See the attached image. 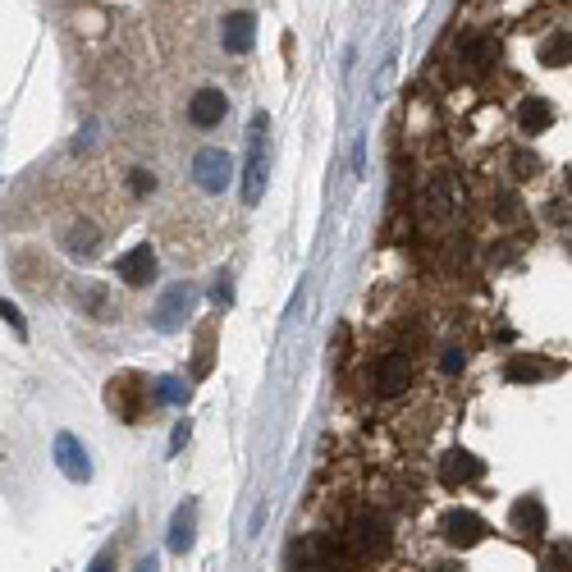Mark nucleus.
I'll list each match as a JSON object with an SVG mask.
<instances>
[{
  "label": "nucleus",
  "instance_id": "nucleus-1",
  "mask_svg": "<svg viewBox=\"0 0 572 572\" xmlns=\"http://www.w3.org/2000/svg\"><path fill=\"white\" fill-rule=\"evenodd\" d=\"M266 133H270V119L257 110L248 124V161H243V202L248 206H257L261 193H266V170H270Z\"/></svg>",
  "mask_w": 572,
  "mask_h": 572
},
{
  "label": "nucleus",
  "instance_id": "nucleus-2",
  "mask_svg": "<svg viewBox=\"0 0 572 572\" xmlns=\"http://www.w3.org/2000/svg\"><path fill=\"white\" fill-rule=\"evenodd\" d=\"M421 211H426V220L431 225H444V220H454L458 211H463V184H458V174L440 170L426 184V193H421Z\"/></svg>",
  "mask_w": 572,
  "mask_h": 572
},
{
  "label": "nucleus",
  "instance_id": "nucleus-3",
  "mask_svg": "<svg viewBox=\"0 0 572 572\" xmlns=\"http://www.w3.org/2000/svg\"><path fill=\"white\" fill-rule=\"evenodd\" d=\"M193 307H197V289H193V284H170V289L161 293L156 312H152V325L161 330V335H174V330L193 316Z\"/></svg>",
  "mask_w": 572,
  "mask_h": 572
},
{
  "label": "nucleus",
  "instance_id": "nucleus-4",
  "mask_svg": "<svg viewBox=\"0 0 572 572\" xmlns=\"http://www.w3.org/2000/svg\"><path fill=\"white\" fill-rule=\"evenodd\" d=\"M440 536L454 545V550H472V545H481V540L490 536V522L481 518V513H472V508H449L440 518Z\"/></svg>",
  "mask_w": 572,
  "mask_h": 572
},
{
  "label": "nucleus",
  "instance_id": "nucleus-5",
  "mask_svg": "<svg viewBox=\"0 0 572 572\" xmlns=\"http://www.w3.org/2000/svg\"><path fill=\"white\" fill-rule=\"evenodd\" d=\"M229 179H234V161H229V152H220V147H202V152L193 156V184L202 188V193H225Z\"/></svg>",
  "mask_w": 572,
  "mask_h": 572
},
{
  "label": "nucleus",
  "instance_id": "nucleus-6",
  "mask_svg": "<svg viewBox=\"0 0 572 572\" xmlns=\"http://www.w3.org/2000/svg\"><path fill=\"white\" fill-rule=\"evenodd\" d=\"M142 385H147V380L133 376V371H129V376H115V380H110V389H106L110 412H119L124 421H138V417H142V403L156 399L152 389H142Z\"/></svg>",
  "mask_w": 572,
  "mask_h": 572
},
{
  "label": "nucleus",
  "instance_id": "nucleus-7",
  "mask_svg": "<svg viewBox=\"0 0 572 572\" xmlns=\"http://www.w3.org/2000/svg\"><path fill=\"white\" fill-rule=\"evenodd\" d=\"M115 275L124 284H133V289L152 284L156 280V248H152V243H138V248H129L124 257L115 261Z\"/></svg>",
  "mask_w": 572,
  "mask_h": 572
},
{
  "label": "nucleus",
  "instance_id": "nucleus-8",
  "mask_svg": "<svg viewBox=\"0 0 572 572\" xmlns=\"http://www.w3.org/2000/svg\"><path fill=\"white\" fill-rule=\"evenodd\" d=\"M55 463H60V472H65L69 481H92V458H87V449L78 444V435H69V431L55 435Z\"/></svg>",
  "mask_w": 572,
  "mask_h": 572
},
{
  "label": "nucleus",
  "instance_id": "nucleus-9",
  "mask_svg": "<svg viewBox=\"0 0 572 572\" xmlns=\"http://www.w3.org/2000/svg\"><path fill=\"white\" fill-rule=\"evenodd\" d=\"M353 554L357 559H380V554H389V527L385 518H357L353 527Z\"/></svg>",
  "mask_w": 572,
  "mask_h": 572
},
{
  "label": "nucleus",
  "instance_id": "nucleus-10",
  "mask_svg": "<svg viewBox=\"0 0 572 572\" xmlns=\"http://www.w3.org/2000/svg\"><path fill=\"white\" fill-rule=\"evenodd\" d=\"M408 380H412V353H408V348H394V353L380 362V371H376V389L394 399V394L408 389Z\"/></svg>",
  "mask_w": 572,
  "mask_h": 572
},
{
  "label": "nucleus",
  "instance_id": "nucleus-11",
  "mask_svg": "<svg viewBox=\"0 0 572 572\" xmlns=\"http://www.w3.org/2000/svg\"><path fill=\"white\" fill-rule=\"evenodd\" d=\"M486 472V463L476 454H467V449H444L440 458V481L444 486H467V481H476V476Z\"/></svg>",
  "mask_w": 572,
  "mask_h": 572
},
{
  "label": "nucleus",
  "instance_id": "nucleus-12",
  "mask_svg": "<svg viewBox=\"0 0 572 572\" xmlns=\"http://www.w3.org/2000/svg\"><path fill=\"white\" fill-rule=\"evenodd\" d=\"M225 115H229V97L216 92V87H202V92L188 101V119H193L197 129H216Z\"/></svg>",
  "mask_w": 572,
  "mask_h": 572
},
{
  "label": "nucleus",
  "instance_id": "nucleus-13",
  "mask_svg": "<svg viewBox=\"0 0 572 572\" xmlns=\"http://www.w3.org/2000/svg\"><path fill=\"white\" fill-rule=\"evenodd\" d=\"M220 42H225V51L234 55H248L252 42H257V19H252L248 10H238L225 19V28H220Z\"/></svg>",
  "mask_w": 572,
  "mask_h": 572
},
{
  "label": "nucleus",
  "instance_id": "nucleus-14",
  "mask_svg": "<svg viewBox=\"0 0 572 572\" xmlns=\"http://www.w3.org/2000/svg\"><path fill=\"white\" fill-rule=\"evenodd\" d=\"M193 531H197V499H184L170 518V554L193 550Z\"/></svg>",
  "mask_w": 572,
  "mask_h": 572
},
{
  "label": "nucleus",
  "instance_id": "nucleus-15",
  "mask_svg": "<svg viewBox=\"0 0 572 572\" xmlns=\"http://www.w3.org/2000/svg\"><path fill=\"white\" fill-rule=\"evenodd\" d=\"M513 531H518L522 540H536V536H545V504H540L536 495H527V499H518L513 504Z\"/></svg>",
  "mask_w": 572,
  "mask_h": 572
},
{
  "label": "nucleus",
  "instance_id": "nucleus-16",
  "mask_svg": "<svg viewBox=\"0 0 572 572\" xmlns=\"http://www.w3.org/2000/svg\"><path fill=\"white\" fill-rule=\"evenodd\" d=\"M554 124V106L545 97H522L518 106V129L522 133H545Z\"/></svg>",
  "mask_w": 572,
  "mask_h": 572
},
{
  "label": "nucleus",
  "instance_id": "nucleus-17",
  "mask_svg": "<svg viewBox=\"0 0 572 572\" xmlns=\"http://www.w3.org/2000/svg\"><path fill=\"white\" fill-rule=\"evenodd\" d=\"M540 65H545V69L572 65V28H563V33H550L545 42H540Z\"/></svg>",
  "mask_w": 572,
  "mask_h": 572
},
{
  "label": "nucleus",
  "instance_id": "nucleus-18",
  "mask_svg": "<svg viewBox=\"0 0 572 572\" xmlns=\"http://www.w3.org/2000/svg\"><path fill=\"white\" fill-rule=\"evenodd\" d=\"M545 376H554V362H545V357H513V362H508L504 367V380H513V385H518V380H545Z\"/></svg>",
  "mask_w": 572,
  "mask_h": 572
},
{
  "label": "nucleus",
  "instance_id": "nucleus-19",
  "mask_svg": "<svg viewBox=\"0 0 572 572\" xmlns=\"http://www.w3.org/2000/svg\"><path fill=\"white\" fill-rule=\"evenodd\" d=\"M463 60L472 69H490L499 60V42H495V37H467V42H463Z\"/></svg>",
  "mask_w": 572,
  "mask_h": 572
},
{
  "label": "nucleus",
  "instance_id": "nucleus-20",
  "mask_svg": "<svg viewBox=\"0 0 572 572\" xmlns=\"http://www.w3.org/2000/svg\"><path fill=\"white\" fill-rule=\"evenodd\" d=\"M152 394H156V403H170V408H184V403L193 399V389H188L179 376H161V380H152Z\"/></svg>",
  "mask_w": 572,
  "mask_h": 572
},
{
  "label": "nucleus",
  "instance_id": "nucleus-21",
  "mask_svg": "<svg viewBox=\"0 0 572 572\" xmlns=\"http://www.w3.org/2000/svg\"><path fill=\"white\" fill-rule=\"evenodd\" d=\"M65 248H69V257H92V252H97V229H92V225H74L65 234Z\"/></svg>",
  "mask_w": 572,
  "mask_h": 572
},
{
  "label": "nucleus",
  "instance_id": "nucleus-22",
  "mask_svg": "<svg viewBox=\"0 0 572 572\" xmlns=\"http://www.w3.org/2000/svg\"><path fill=\"white\" fill-rule=\"evenodd\" d=\"M508 170H513V179H531V174L540 170V161L531 152H513L508 156Z\"/></svg>",
  "mask_w": 572,
  "mask_h": 572
},
{
  "label": "nucleus",
  "instance_id": "nucleus-23",
  "mask_svg": "<svg viewBox=\"0 0 572 572\" xmlns=\"http://www.w3.org/2000/svg\"><path fill=\"white\" fill-rule=\"evenodd\" d=\"M572 568V545H559V550H550V559H545V572H568Z\"/></svg>",
  "mask_w": 572,
  "mask_h": 572
},
{
  "label": "nucleus",
  "instance_id": "nucleus-24",
  "mask_svg": "<svg viewBox=\"0 0 572 572\" xmlns=\"http://www.w3.org/2000/svg\"><path fill=\"white\" fill-rule=\"evenodd\" d=\"M545 220H550V225H572V211L563 202H550V211H545Z\"/></svg>",
  "mask_w": 572,
  "mask_h": 572
},
{
  "label": "nucleus",
  "instance_id": "nucleus-25",
  "mask_svg": "<svg viewBox=\"0 0 572 572\" xmlns=\"http://www.w3.org/2000/svg\"><path fill=\"white\" fill-rule=\"evenodd\" d=\"M0 316H5V325H14V330H19V335H23V316H19V307H14L10 298L0 303Z\"/></svg>",
  "mask_w": 572,
  "mask_h": 572
},
{
  "label": "nucleus",
  "instance_id": "nucleus-26",
  "mask_svg": "<svg viewBox=\"0 0 572 572\" xmlns=\"http://www.w3.org/2000/svg\"><path fill=\"white\" fill-rule=\"evenodd\" d=\"M495 216H499V220H518V202L504 193V197H499V206H495Z\"/></svg>",
  "mask_w": 572,
  "mask_h": 572
},
{
  "label": "nucleus",
  "instance_id": "nucleus-27",
  "mask_svg": "<svg viewBox=\"0 0 572 572\" xmlns=\"http://www.w3.org/2000/svg\"><path fill=\"white\" fill-rule=\"evenodd\" d=\"M87 572H115V550H101L97 559H92V568Z\"/></svg>",
  "mask_w": 572,
  "mask_h": 572
},
{
  "label": "nucleus",
  "instance_id": "nucleus-28",
  "mask_svg": "<svg viewBox=\"0 0 572 572\" xmlns=\"http://www.w3.org/2000/svg\"><path fill=\"white\" fill-rule=\"evenodd\" d=\"M129 184H133V193H152V188H156V179H152V174H147V170H138V174H133V179H129Z\"/></svg>",
  "mask_w": 572,
  "mask_h": 572
},
{
  "label": "nucleus",
  "instance_id": "nucleus-29",
  "mask_svg": "<svg viewBox=\"0 0 572 572\" xmlns=\"http://www.w3.org/2000/svg\"><path fill=\"white\" fill-rule=\"evenodd\" d=\"M188 435H193V426H188V421H179V431H174V440H170V454H179V449H184Z\"/></svg>",
  "mask_w": 572,
  "mask_h": 572
},
{
  "label": "nucleus",
  "instance_id": "nucleus-30",
  "mask_svg": "<svg viewBox=\"0 0 572 572\" xmlns=\"http://www.w3.org/2000/svg\"><path fill=\"white\" fill-rule=\"evenodd\" d=\"M440 367H444V371H454V376H458V371H463V353H458V348H449V353L440 357Z\"/></svg>",
  "mask_w": 572,
  "mask_h": 572
},
{
  "label": "nucleus",
  "instance_id": "nucleus-31",
  "mask_svg": "<svg viewBox=\"0 0 572 572\" xmlns=\"http://www.w3.org/2000/svg\"><path fill=\"white\" fill-rule=\"evenodd\" d=\"M216 303H220V307L234 303V284H229V275H220V284H216Z\"/></svg>",
  "mask_w": 572,
  "mask_h": 572
},
{
  "label": "nucleus",
  "instance_id": "nucleus-32",
  "mask_svg": "<svg viewBox=\"0 0 572 572\" xmlns=\"http://www.w3.org/2000/svg\"><path fill=\"white\" fill-rule=\"evenodd\" d=\"M138 572H156V554H147V559L138 563Z\"/></svg>",
  "mask_w": 572,
  "mask_h": 572
},
{
  "label": "nucleus",
  "instance_id": "nucleus-33",
  "mask_svg": "<svg viewBox=\"0 0 572 572\" xmlns=\"http://www.w3.org/2000/svg\"><path fill=\"white\" fill-rule=\"evenodd\" d=\"M431 572H463V568H458V563H435Z\"/></svg>",
  "mask_w": 572,
  "mask_h": 572
},
{
  "label": "nucleus",
  "instance_id": "nucleus-34",
  "mask_svg": "<svg viewBox=\"0 0 572 572\" xmlns=\"http://www.w3.org/2000/svg\"><path fill=\"white\" fill-rule=\"evenodd\" d=\"M303 572H330V568H303Z\"/></svg>",
  "mask_w": 572,
  "mask_h": 572
},
{
  "label": "nucleus",
  "instance_id": "nucleus-35",
  "mask_svg": "<svg viewBox=\"0 0 572 572\" xmlns=\"http://www.w3.org/2000/svg\"><path fill=\"white\" fill-rule=\"evenodd\" d=\"M568 188H572V165H568Z\"/></svg>",
  "mask_w": 572,
  "mask_h": 572
}]
</instances>
